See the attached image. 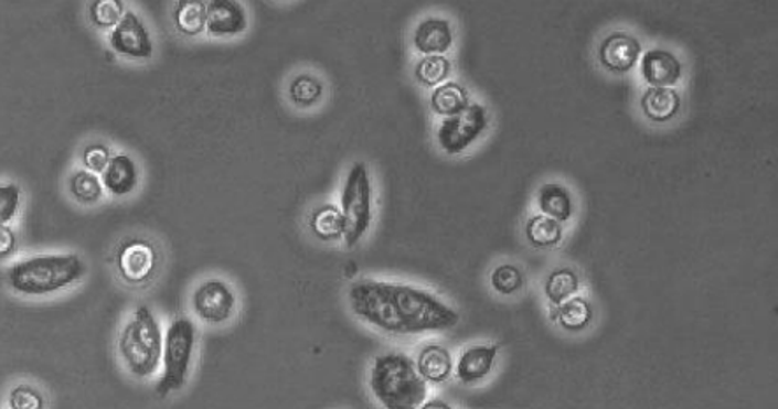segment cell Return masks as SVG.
Wrapping results in <instances>:
<instances>
[{
  "label": "cell",
  "mask_w": 778,
  "mask_h": 409,
  "mask_svg": "<svg viewBox=\"0 0 778 409\" xmlns=\"http://www.w3.org/2000/svg\"><path fill=\"white\" fill-rule=\"evenodd\" d=\"M352 315L387 336L409 337L448 332L459 325V311L438 293L417 284L359 278L347 290Z\"/></svg>",
  "instance_id": "cell-1"
},
{
  "label": "cell",
  "mask_w": 778,
  "mask_h": 409,
  "mask_svg": "<svg viewBox=\"0 0 778 409\" xmlns=\"http://www.w3.org/2000/svg\"><path fill=\"white\" fill-rule=\"evenodd\" d=\"M86 276L88 263L76 251H41L9 263L4 281L22 301H52L79 287Z\"/></svg>",
  "instance_id": "cell-2"
},
{
  "label": "cell",
  "mask_w": 778,
  "mask_h": 409,
  "mask_svg": "<svg viewBox=\"0 0 778 409\" xmlns=\"http://www.w3.org/2000/svg\"><path fill=\"white\" fill-rule=\"evenodd\" d=\"M164 332V325L150 304L139 302L132 308L117 336L118 360L130 378L145 384L159 376Z\"/></svg>",
  "instance_id": "cell-3"
},
{
  "label": "cell",
  "mask_w": 778,
  "mask_h": 409,
  "mask_svg": "<svg viewBox=\"0 0 778 409\" xmlns=\"http://www.w3.org/2000/svg\"><path fill=\"white\" fill-rule=\"evenodd\" d=\"M367 388L382 409H418L429 399V385L405 352L376 355L367 373Z\"/></svg>",
  "instance_id": "cell-4"
},
{
  "label": "cell",
  "mask_w": 778,
  "mask_h": 409,
  "mask_svg": "<svg viewBox=\"0 0 778 409\" xmlns=\"http://www.w3.org/2000/svg\"><path fill=\"white\" fill-rule=\"evenodd\" d=\"M199 329L190 316H174L164 332V352L157 376L156 394L160 399L181 392L189 385L198 357Z\"/></svg>",
  "instance_id": "cell-5"
},
{
  "label": "cell",
  "mask_w": 778,
  "mask_h": 409,
  "mask_svg": "<svg viewBox=\"0 0 778 409\" xmlns=\"http://www.w3.org/2000/svg\"><path fill=\"white\" fill-rule=\"evenodd\" d=\"M341 215L344 218L343 245L355 248L367 236L374 220V189L370 168L364 162H353L341 186Z\"/></svg>",
  "instance_id": "cell-6"
},
{
  "label": "cell",
  "mask_w": 778,
  "mask_h": 409,
  "mask_svg": "<svg viewBox=\"0 0 778 409\" xmlns=\"http://www.w3.org/2000/svg\"><path fill=\"white\" fill-rule=\"evenodd\" d=\"M162 254L153 239L129 236L113 251V269L118 280L129 289H147L160 272Z\"/></svg>",
  "instance_id": "cell-7"
},
{
  "label": "cell",
  "mask_w": 778,
  "mask_h": 409,
  "mask_svg": "<svg viewBox=\"0 0 778 409\" xmlns=\"http://www.w3.org/2000/svg\"><path fill=\"white\" fill-rule=\"evenodd\" d=\"M190 311L195 320L207 327H225L237 315L239 298L231 281L210 276L195 284L190 293Z\"/></svg>",
  "instance_id": "cell-8"
},
{
  "label": "cell",
  "mask_w": 778,
  "mask_h": 409,
  "mask_svg": "<svg viewBox=\"0 0 778 409\" xmlns=\"http://www.w3.org/2000/svg\"><path fill=\"white\" fill-rule=\"evenodd\" d=\"M489 127V112L482 104H469L454 117L444 118L436 129L439 150L450 157L462 155L482 138Z\"/></svg>",
  "instance_id": "cell-9"
},
{
  "label": "cell",
  "mask_w": 778,
  "mask_h": 409,
  "mask_svg": "<svg viewBox=\"0 0 778 409\" xmlns=\"http://www.w3.org/2000/svg\"><path fill=\"white\" fill-rule=\"evenodd\" d=\"M109 47L130 62H147L156 55V41L141 14L127 9L120 23L108 34Z\"/></svg>",
  "instance_id": "cell-10"
},
{
  "label": "cell",
  "mask_w": 778,
  "mask_h": 409,
  "mask_svg": "<svg viewBox=\"0 0 778 409\" xmlns=\"http://www.w3.org/2000/svg\"><path fill=\"white\" fill-rule=\"evenodd\" d=\"M248 9L236 0H211L206 6V34L215 40H233L248 31Z\"/></svg>",
  "instance_id": "cell-11"
},
{
  "label": "cell",
  "mask_w": 778,
  "mask_h": 409,
  "mask_svg": "<svg viewBox=\"0 0 778 409\" xmlns=\"http://www.w3.org/2000/svg\"><path fill=\"white\" fill-rule=\"evenodd\" d=\"M412 43L422 56H445L456 43V32L447 18L427 17L415 26Z\"/></svg>",
  "instance_id": "cell-12"
},
{
  "label": "cell",
  "mask_w": 778,
  "mask_h": 409,
  "mask_svg": "<svg viewBox=\"0 0 778 409\" xmlns=\"http://www.w3.org/2000/svg\"><path fill=\"white\" fill-rule=\"evenodd\" d=\"M495 363H498V346L471 345L460 352L454 366V375L459 384L473 387L492 375Z\"/></svg>",
  "instance_id": "cell-13"
},
{
  "label": "cell",
  "mask_w": 778,
  "mask_h": 409,
  "mask_svg": "<svg viewBox=\"0 0 778 409\" xmlns=\"http://www.w3.org/2000/svg\"><path fill=\"white\" fill-rule=\"evenodd\" d=\"M598 55L605 69L615 74H626L635 69L640 62L641 44L637 37L626 32H614L603 41Z\"/></svg>",
  "instance_id": "cell-14"
},
{
  "label": "cell",
  "mask_w": 778,
  "mask_h": 409,
  "mask_svg": "<svg viewBox=\"0 0 778 409\" xmlns=\"http://www.w3.org/2000/svg\"><path fill=\"white\" fill-rule=\"evenodd\" d=\"M106 194L113 198H127L139 189L141 183V171L139 164L132 155L118 151L113 155L108 168L100 174Z\"/></svg>",
  "instance_id": "cell-15"
},
{
  "label": "cell",
  "mask_w": 778,
  "mask_h": 409,
  "mask_svg": "<svg viewBox=\"0 0 778 409\" xmlns=\"http://www.w3.org/2000/svg\"><path fill=\"white\" fill-rule=\"evenodd\" d=\"M641 76L652 88H671L682 78V62L675 53L654 47L641 55Z\"/></svg>",
  "instance_id": "cell-16"
},
{
  "label": "cell",
  "mask_w": 778,
  "mask_h": 409,
  "mask_svg": "<svg viewBox=\"0 0 778 409\" xmlns=\"http://www.w3.org/2000/svg\"><path fill=\"white\" fill-rule=\"evenodd\" d=\"M415 366L427 385H444L454 375L456 360L451 357L450 349L439 343H429L418 349Z\"/></svg>",
  "instance_id": "cell-17"
},
{
  "label": "cell",
  "mask_w": 778,
  "mask_h": 409,
  "mask_svg": "<svg viewBox=\"0 0 778 409\" xmlns=\"http://www.w3.org/2000/svg\"><path fill=\"white\" fill-rule=\"evenodd\" d=\"M641 111L656 123H667L676 117L682 100L673 88H652L641 95Z\"/></svg>",
  "instance_id": "cell-18"
},
{
  "label": "cell",
  "mask_w": 778,
  "mask_h": 409,
  "mask_svg": "<svg viewBox=\"0 0 778 409\" xmlns=\"http://www.w3.org/2000/svg\"><path fill=\"white\" fill-rule=\"evenodd\" d=\"M536 203L543 216H548L559 224H566L573 216L572 194L559 183H546L537 190Z\"/></svg>",
  "instance_id": "cell-19"
},
{
  "label": "cell",
  "mask_w": 778,
  "mask_h": 409,
  "mask_svg": "<svg viewBox=\"0 0 778 409\" xmlns=\"http://www.w3.org/2000/svg\"><path fill=\"white\" fill-rule=\"evenodd\" d=\"M311 234L322 243H340L344 237V218L338 204H320L310 215Z\"/></svg>",
  "instance_id": "cell-20"
},
{
  "label": "cell",
  "mask_w": 778,
  "mask_h": 409,
  "mask_svg": "<svg viewBox=\"0 0 778 409\" xmlns=\"http://www.w3.org/2000/svg\"><path fill=\"white\" fill-rule=\"evenodd\" d=\"M206 6L201 0H180L172 8V25L183 37H199L206 32Z\"/></svg>",
  "instance_id": "cell-21"
},
{
  "label": "cell",
  "mask_w": 778,
  "mask_h": 409,
  "mask_svg": "<svg viewBox=\"0 0 778 409\" xmlns=\"http://www.w3.org/2000/svg\"><path fill=\"white\" fill-rule=\"evenodd\" d=\"M67 192L74 203L85 207L97 206L103 203L104 195H106L99 174L90 173L82 168L70 174Z\"/></svg>",
  "instance_id": "cell-22"
},
{
  "label": "cell",
  "mask_w": 778,
  "mask_h": 409,
  "mask_svg": "<svg viewBox=\"0 0 778 409\" xmlns=\"http://www.w3.org/2000/svg\"><path fill=\"white\" fill-rule=\"evenodd\" d=\"M469 95L460 83L445 82L444 85L433 88L430 94V109L441 118L454 117L457 112L469 106Z\"/></svg>",
  "instance_id": "cell-23"
},
{
  "label": "cell",
  "mask_w": 778,
  "mask_h": 409,
  "mask_svg": "<svg viewBox=\"0 0 778 409\" xmlns=\"http://www.w3.org/2000/svg\"><path fill=\"white\" fill-rule=\"evenodd\" d=\"M326 87L322 79L311 73H301L294 76L288 85V99L299 109L315 108L322 103Z\"/></svg>",
  "instance_id": "cell-24"
},
{
  "label": "cell",
  "mask_w": 778,
  "mask_h": 409,
  "mask_svg": "<svg viewBox=\"0 0 778 409\" xmlns=\"http://www.w3.org/2000/svg\"><path fill=\"white\" fill-rule=\"evenodd\" d=\"M6 409H50V397L40 385L18 379L6 394Z\"/></svg>",
  "instance_id": "cell-25"
},
{
  "label": "cell",
  "mask_w": 778,
  "mask_h": 409,
  "mask_svg": "<svg viewBox=\"0 0 778 409\" xmlns=\"http://www.w3.org/2000/svg\"><path fill=\"white\" fill-rule=\"evenodd\" d=\"M564 236V227L559 222L552 220L548 216L534 215L531 216L525 224V239L534 246V248H555L561 245Z\"/></svg>",
  "instance_id": "cell-26"
},
{
  "label": "cell",
  "mask_w": 778,
  "mask_h": 409,
  "mask_svg": "<svg viewBox=\"0 0 778 409\" xmlns=\"http://www.w3.org/2000/svg\"><path fill=\"white\" fill-rule=\"evenodd\" d=\"M578 290H580V280L573 269H555L545 281V298L557 308L575 298Z\"/></svg>",
  "instance_id": "cell-27"
},
{
  "label": "cell",
  "mask_w": 778,
  "mask_h": 409,
  "mask_svg": "<svg viewBox=\"0 0 778 409\" xmlns=\"http://www.w3.org/2000/svg\"><path fill=\"white\" fill-rule=\"evenodd\" d=\"M557 322L568 332H580L593 322V306L585 298H572L557 308Z\"/></svg>",
  "instance_id": "cell-28"
},
{
  "label": "cell",
  "mask_w": 778,
  "mask_h": 409,
  "mask_svg": "<svg viewBox=\"0 0 778 409\" xmlns=\"http://www.w3.org/2000/svg\"><path fill=\"white\" fill-rule=\"evenodd\" d=\"M451 62L447 56H422L415 65V78L424 87L436 88L448 82Z\"/></svg>",
  "instance_id": "cell-29"
},
{
  "label": "cell",
  "mask_w": 778,
  "mask_h": 409,
  "mask_svg": "<svg viewBox=\"0 0 778 409\" xmlns=\"http://www.w3.org/2000/svg\"><path fill=\"white\" fill-rule=\"evenodd\" d=\"M125 8L121 0H95L88 6V20L97 31L111 32L124 18Z\"/></svg>",
  "instance_id": "cell-30"
},
{
  "label": "cell",
  "mask_w": 778,
  "mask_h": 409,
  "mask_svg": "<svg viewBox=\"0 0 778 409\" xmlns=\"http://www.w3.org/2000/svg\"><path fill=\"white\" fill-rule=\"evenodd\" d=\"M22 209V186L17 182H0V225H14Z\"/></svg>",
  "instance_id": "cell-31"
},
{
  "label": "cell",
  "mask_w": 778,
  "mask_h": 409,
  "mask_svg": "<svg viewBox=\"0 0 778 409\" xmlns=\"http://www.w3.org/2000/svg\"><path fill=\"white\" fill-rule=\"evenodd\" d=\"M491 287L499 295L510 298L524 287V275L513 263H501L491 272Z\"/></svg>",
  "instance_id": "cell-32"
},
{
  "label": "cell",
  "mask_w": 778,
  "mask_h": 409,
  "mask_svg": "<svg viewBox=\"0 0 778 409\" xmlns=\"http://www.w3.org/2000/svg\"><path fill=\"white\" fill-rule=\"evenodd\" d=\"M113 155L115 153H113L109 144L104 141H92L83 147L82 153H79V162H82V169L100 176L108 168L109 162H111Z\"/></svg>",
  "instance_id": "cell-33"
},
{
  "label": "cell",
  "mask_w": 778,
  "mask_h": 409,
  "mask_svg": "<svg viewBox=\"0 0 778 409\" xmlns=\"http://www.w3.org/2000/svg\"><path fill=\"white\" fill-rule=\"evenodd\" d=\"M20 251V236L13 225H0V263L13 262Z\"/></svg>",
  "instance_id": "cell-34"
},
{
  "label": "cell",
  "mask_w": 778,
  "mask_h": 409,
  "mask_svg": "<svg viewBox=\"0 0 778 409\" xmlns=\"http://www.w3.org/2000/svg\"><path fill=\"white\" fill-rule=\"evenodd\" d=\"M418 409H456L450 402L445 401V399H439V397H433V399H427L424 405Z\"/></svg>",
  "instance_id": "cell-35"
}]
</instances>
